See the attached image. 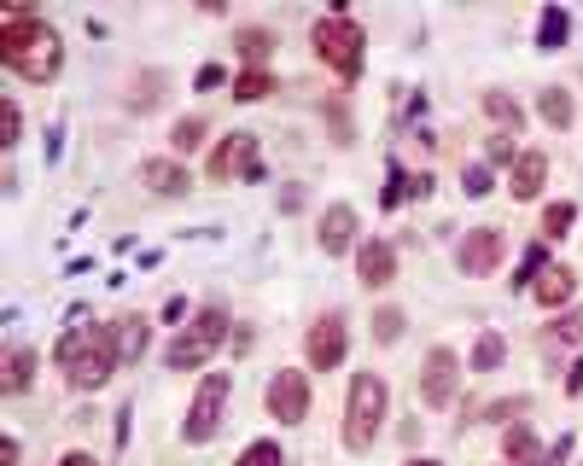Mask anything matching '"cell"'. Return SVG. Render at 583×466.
<instances>
[{"mask_svg": "<svg viewBox=\"0 0 583 466\" xmlns=\"http://www.w3.org/2000/svg\"><path fill=\"white\" fill-rule=\"evenodd\" d=\"M0 65L18 70L24 82H53L65 70V41L53 24L35 18V6H6L0 12Z\"/></svg>", "mask_w": 583, "mask_h": 466, "instance_id": "1", "label": "cell"}, {"mask_svg": "<svg viewBox=\"0 0 583 466\" xmlns=\"http://www.w3.org/2000/svg\"><path fill=\"white\" fill-rule=\"evenodd\" d=\"M59 367H65L70 391H100V385H111V373H117V338H111V327H65V338H59Z\"/></svg>", "mask_w": 583, "mask_h": 466, "instance_id": "2", "label": "cell"}, {"mask_svg": "<svg viewBox=\"0 0 583 466\" xmlns=\"http://www.w3.org/2000/svg\"><path fill=\"white\" fill-rule=\"evenodd\" d=\"M309 47H315V59L333 70L339 82H356L362 76V65H368V35H362V24L350 18V12H327V18H315V30H309Z\"/></svg>", "mask_w": 583, "mask_h": 466, "instance_id": "3", "label": "cell"}, {"mask_svg": "<svg viewBox=\"0 0 583 466\" xmlns=\"http://www.w3.org/2000/svg\"><path fill=\"white\" fill-rule=\"evenodd\" d=\"M222 338H228V309H222V303H205V309L170 338L164 367H170V373H193V367H205L210 356L222 350Z\"/></svg>", "mask_w": 583, "mask_h": 466, "instance_id": "4", "label": "cell"}, {"mask_svg": "<svg viewBox=\"0 0 583 466\" xmlns=\"http://www.w3.org/2000/svg\"><path fill=\"white\" fill-rule=\"evenodd\" d=\"M379 420H385V379L379 373H356L350 397H344V449L362 455L379 437Z\"/></svg>", "mask_w": 583, "mask_h": 466, "instance_id": "5", "label": "cell"}, {"mask_svg": "<svg viewBox=\"0 0 583 466\" xmlns=\"http://www.w3.org/2000/svg\"><path fill=\"white\" fill-rule=\"evenodd\" d=\"M228 397H234V379H228V373H205V379H199V391H193V402H187L181 437H187V443H210V437L222 432Z\"/></svg>", "mask_w": 583, "mask_h": 466, "instance_id": "6", "label": "cell"}, {"mask_svg": "<svg viewBox=\"0 0 583 466\" xmlns=\"http://www.w3.org/2000/svg\"><path fill=\"white\" fill-rule=\"evenodd\" d=\"M205 175L216 181V187H228L234 175L240 181H263V158H257V134H222V146L210 152V164H205Z\"/></svg>", "mask_w": 583, "mask_h": 466, "instance_id": "7", "label": "cell"}, {"mask_svg": "<svg viewBox=\"0 0 583 466\" xmlns=\"http://www.w3.org/2000/svg\"><path fill=\"white\" fill-rule=\"evenodd\" d=\"M263 408H269V420H280V426H304V414H309V373L304 367H275L269 373V391H263Z\"/></svg>", "mask_w": 583, "mask_h": 466, "instance_id": "8", "label": "cell"}, {"mask_svg": "<svg viewBox=\"0 0 583 466\" xmlns=\"http://www.w3.org/2000/svg\"><path fill=\"white\" fill-rule=\"evenodd\" d=\"M420 397H426V408H455V397H461V356H455L449 344H432V350H426Z\"/></svg>", "mask_w": 583, "mask_h": 466, "instance_id": "9", "label": "cell"}, {"mask_svg": "<svg viewBox=\"0 0 583 466\" xmlns=\"http://www.w3.org/2000/svg\"><path fill=\"white\" fill-rule=\"evenodd\" d=\"M502 257H508V233H502V228H473L461 245H455V268H461V274H473V280L496 274Z\"/></svg>", "mask_w": 583, "mask_h": 466, "instance_id": "10", "label": "cell"}, {"mask_svg": "<svg viewBox=\"0 0 583 466\" xmlns=\"http://www.w3.org/2000/svg\"><path fill=\"white\" fill-rule=\"evenodd\" d=\"M344 350H350V333H344V315H321L315 327L304 333V356L315 373H333L344 362Z\"/></svg>", "mask_w": 583, "mask_h": 466, "instance_id": "11", "label": "cell"}, {"mask_svg": "<svg viewBox=\"0 0 583 466\" xmlns=\"http://www.w3.org/2000/svg\"><path fill=\"white\" fill-rule=\"evenodd\" d=\"M315 233H321V251H327V257H350V251H362V245H356L362 222H356L350 204H327L321 222H315Z\"/></svg>", "mask_w": 583, "mask_h": 466, "instance_id": "12", "label": "cell"}, {"mask_svg": "<svg viewBox=\"0 0 583 466\" xmlns=\"http://www.w3.org/2000/svg\"><path fill=\"white\" fill-rule=\"evenodd\" d=\"M356 274H362V286H391L397 280V245L391 239H362V251H356Z\"/></svg>", "mask_w": 583, "mask_h": 466, "instance_id": "13", "label": "cell"}, {"mask_svg": "<svg viewBox=\"0 0 583 466\" xmlns=\"http://www.w3.org/2000/svg\"><path fill=\"white\" fill-rule=\"evenodd\" d=\"M140 181H146L158 199H187V193H193L187 169L175 164V158H146V164H140Z\"/></svg>", "mask_w": 583, "mask_h": 466, "instance_id": "14", "label": "cell"}, {"mask_svg": "<svg viewBox=\"0 0 583 466\" xmlns=\"http://www.w3.org/2000/svg\"><path fill=\"white\" fill-rule=\"evenodd\" d=\"M543 181H549V152H519V158H514V175H508L514 199L519 204L543 199Z\"/></svg>", "mask_w": 583, "mask_h": 466, "instance_id": "15", "label": "cell"}, {"mask_svg": "<svg viewBox=\"0 0 583 466\" xmlns=\"http://www.w3.org/2000/svg\"><path fill=\"white\" fill-rule=\"evenodd\" d=\"M111 338H117V362L135 367L146 356V338H152V321L146 315H123V321H111Z\"/></svg>", "mask_w": 583, "mask_h": 466, "instance_id": "16", "label": "cell"}, {"mask_svg": "<svg viewBox=\"0 0 583 466\" xmlns=\"http://www.w3.org/2000/svg\"><path fill=\"white\" fill-rule=\"evenodd\" d=\"M572 292H578V274L566 263H549L543 268V280L531 286V298L543 303V309H560V303H572Z\"/></svg>", "mask_w": 583, "mask_h": 466, "instance_id": "17", "label": "cell"}, {"mask_svg": "<svg viewBox=\"0 0 583 466\" xmlns=\"http://www.w3.org/2000/svg\"><path fill=\"white\" fill-rule=\"evenodd\" d=\"M35 367H41V356H35L30 344H12V350H6V379H0V385H6V397H24V391H30Z\"/></svg>", "mask_w": 583, "mask_h": 466, "instance_id": "18", "label": "cell"}, {"mask_svg": "<svg viewBox=\"0 0 583 466\" xmlns=\"http://www.w3.org/2000/svg\"><path fill=\"white\" fill-rule=\"evenodd\" d=\"M543 443H537V432L531 426H508V437H502V461L508 466H543Z\"/></svg>", "mask_w": 583, "mask_h": 466, "instance_id": "19", "label": "cell"}, {"mask_svg": "<svg viewBox=\"0 0 583 466\" xmlns=\"http://www.w3.org/2000/svg\"><path fill=\"white\" fill-rule=\"evenodd\" d=\"M537 117H543L549 129H572L578 105H572V94H566V88H543V94H537Z\"/></svg>", "mask_w": 583, "mask_h": 466, "instance_id": "20", "label": "cell"}, {"mask_svg": "<svg viewBox=\"0 0 583 466\" xmlns=\"http://www.w3.org/2000/svg\"><path fill=\"white\" fill-rule=\"evenodd\" d=\"M566 35H572V12L549 6V12L537 18V47H543V53H560V47H566Z\"/></svg>", "mask_w": 583, "mask_h": 466, "instance_id": "21", "label": "cell"}, {"mask_svg": "<svg viewBox=\"0 0 583 466\" xmlns=\"http://www.w3.org/2000/svg\"><path fill=\"white\" fill-rule=\"evenodd\" d=\"M234 47L245 53V70H269V59H275V30H240Z\"/></svg>", "mask_w": 583, "mask_h": 466, "instance_id": "22", "label": "cell"}, {"mask_svg": "<svg viewBox=\"0 0 583 466\" xmlns=\"http://www.w3.org/2000/svg\"><path fill=\"white\" fill-rule=\"evenodd\" d=\"M275 94V70H240L234 76V100L240 105H257V100H269Z\"/></svg>", "mask_w": 583, "mask_h": 466, "instance_id": "23", "label": "cell"}, {"mask_svg": "<svg viewBox=\"0 0 583 466\" xmlns=\"http://www.w3.org/2000/svg\"><path fill=\"white\" fill-rule=\"evenodd\" d=\"M543 268H549V239H537L525 257H519V274H514V292H531L537 280H543Z\"/></svg>", "mask_w": 583, "mask_h": 466, "instance_id": "24", "label": "cell"}, {"mask_svg": "<svg viewBox=\"0 0 583 466\" xmlns=\"http://www.w3.org/2000/svg\"><path fill=\"white\" fill-rule=\"evenodd\" d=\"M502 362H508V344H502V333H479V344H473V373H496Z\"/></svg>", "mask_w": 583, "mask_h": 466, "instance_id": "25", "label": "cell"}, {"mask_svg": "<svg viewBox=\"0 0 583 466\" xmlns=\"http://www.w3.org/2000/svg\"><path fill=\"white\" fill-rule=\"evenodd\" d=\"M205 134H210L205 117H181L175 134H170V146H175V152H199V146H205Z\"/></svg>", "mask_w": 583, "mask_h": 466, "instance_id": "26", "label": "cell"}, {"mask_svg": "<svg viewBox=\"0 0 583 466\" xmlns=\"http://www.w3.org/2000/svg\"><path fill=\"white\" fill-rule=\"evenodd\" d=\"M572 222H578V204H549V210H543V239H566V233H572Z\"/></svg>", "mask_w": 583, "mask_h": 466, "instance_id": "27", "label": "cell"}, {"mask_svg": "<svg viewBox=\"0 0 583 466\" xmlns=\"http://www.w3.org/2000/svg\"><path fill=\"white\" fill-rule=\"evenodd\" d=\"M24 140V111H18V100H0V146L12 152Z\"/></svg>", "mask_w": 583, "mask_h": 466, "instance_id": "28", "label": "cell"}, {"mask_svg": "<svg viewBox=\"0 0 583 466\" xmlns=\"http://www.w3.org/2000/svg\"><path fill=\"white\" fill-rule=\"evenodd\" d=\"M234 466H286V455H280V443L257 437L251 449H240V461H234Z\"/></svg>", "mask_w": 583, "mask_h": 466, "instance_id": "29", "label": "cell"}, {"mask_svg": "<svg viewBox=\"0 0 583 466\" xmlns=\"http://www.w3.org/2000/svg\"><path fill=\"white\" fill-rule=\"evenodd\" d=\"M549 344H583V309H566L549 327Z\"/></svg>", "mask_w": 583, "mask_h": 466, "instance_id": "30", "label": "cell"}, {"mask_svg": "<svg viewBox=\"0 0 583 466\" xmlns=\"http://www.w3.org/2000/svg\"><path fill=\"white\" fill-rule=\"evenodd\" d=\"M461 193L467 199H490L496 193V175H490V164H473L467 175H461Z\"/></svg>", "mask_w": 583, "mask_h": 466, "instance_id": "31", "label": "cell"}, {"mask_svg": "<svg viewBox=\"0 0 583 466\" xmlns=\"http://www.w3.org/2000/svg\"><path fill=\"white\" fill-rule=\"evenodd\" d=\"M374 338H379V344H397V338H403V309H391V303H385V309L374 315Z\"/></svg>", "mask_w": 583, "mask_h": 466, "instance_id": "32", "label": "cell"}, {"mask_svg": "<svg viewBox=\"0 0 583 466\" xmlns=\"http://www.w3.org/2000/svg\"><path fill=\"white\" fill-rule=\"evenodd\" d=\"M484 111H490V117H496V123H502L508 134L519 129V105L508 100V94H484Z\"/></svg>", "mask_w": 583, "mask_h": 466, "instance_id": "33", "label": "cell"}, {"mask_svg": "<svg viewBox=\"0 0 583 466\" xmlns=\"http://www.w3.org/2000/svg\"><path fill=\"white\" fill-rule=\"evenodd\" d=\"M519 152H514V134H496L490 146H484V164H514Z\"/></svg>", "mask_w": 583, "mask_h": 466, "instance_id": "34", "label": "cell"}, {"mask_svg": "<svg viewBox=\"0 0 583 466\" xmlns=\"http://www.w3.org/2000/svg\"><path fill=\"white\" fill-rule=\"evenodd\" d=\"M193 82H199V94H216V88L228 82V70H222V65H205L199 76H193Z\"/></svg>", "mask_w": 583, "mask_h": 466, "instance_id": "35", "label": "cell"}, {"mask_svg": "<svg viewBox=\"0 0 583 466\" xmlns=\"http://www.w3.org/2000/svg\"><path fill=\"white\" fill-rule=\"evenodd\" d=\"M164 321H170L175 333H181V327L193 321V315H187V298H170V303H164Z\"/></svg>", "mask_w": 583, "mask_h": 466, "instance_id": "36", "label": "cell"}, {"mask_svg": "<svg viewBox=\"0 0 583 466\" xmlns=\"http://www.w3.org/2000/svg\"><path fill=\"white\" fill-rule=\"evenodd\" d=\"M566 455H572V437H560L549 455H543V466H566Z\"/></svg>", "mask_w": 583, "mask_h": 466, "instance_id": "37", "label": "cell"}, {"mask_svg": "<svg viewBox=\"0 0 583 466\" xmlns=\"http://www.w3.org/2000/svg\"><path fill=\"white\" fill-rule=\"evenodd\" d=\"M24 461V449H18V437H6V443H0V466H18Z\"/></svg>", "mask_w": 583, "mask_h": 466, "instance_id": "38", "label": "cell"}, {"mask_svg": "<svg viewBox=\"0 0 583 466\" xmlns=\"http://www.w3.org/2000/svg\"><path fill=\"white\" fill-rule=\"evenodd\" d=\"M566 397H583V362H572V373H566Z\"/></svg>", "mask_w": 583, "mask_h": 466, "instance_id": "39", "label": "cell"}, {"mask_svg": "<svg viewBox=\"0 0 583 466\" xmlns=\"http://www.w3.org/2000/svg\"><path fill=\"white\" fill-rule=\"evenodd\" d=\"M117 449H129V402L117 408Z\"/></svg>", "mask_w": 583, "mask_h": 466, "instance_id": "40", "label": "cell"}, {"mask_svg": "<svg viewBox=\"0 0 583 466\" xmlns=\"http://www.w3.org/2000/svg\"><path fill=\"white\" fill-rule=\"evenodd\" d=\"M59 466H94V461H88L82 449H70V455H65V461H59Z\"/></svg>", "mask_w": 583, "mask_h": 466, "instance_id": "41", "label": "cell"}, {"mask_svg": "<svg viewBox=\"0 0 583 466\" xmlns=\"http://www.w3.org/2000/svg\"><path fill=\"white\" fill-rule=\"evenodd\" d=\"M409 466H444V461H432V455H420V461H409Z\"/></svg>", "mask_w": 583, "mask_h": 466, "instance_id": "42", "label": "cell"}]
</instances>
